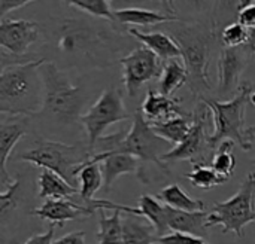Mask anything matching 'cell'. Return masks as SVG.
Returning <instances> with one entry per match:
<instances>
[{
  "mask_svg": "<svg viewBox=\"0 0 255 244\" xmlns=\"http://www.w3.org/2000/svg\"><path fill=\"white\" fill-rule=\"evenodd\" d=\"M42 27L45 61L58 69H103L112 66L124 49L123 34L87 18H51Z\"/></svg>",
  "mask_w": 255,
  "mask_h": 244,
  "instance_id": "obj_1",
  "label": "cell"
},
{
  "mask_svg": "<svg viewBox=\"0 0 255 244\" xmlns=\"http://www.w3.org/2000/svg\"><path fill=\"white\" fill-rule=\"evenodd\" d=\"M179 25L170 27L169 34L182 51V60L188 70V86L194 97L205 98L212 91L209 81V66L215 40L221 31L214 21H178Z\"/></svg>",
  "mask_w": 255,
  "mask_h": 244,
  "instance_id": "obj_2",
  "label": "cell"
},
{
  "mask_svg": "<svg viewBox=\"0 0 255 244\" xmlns=\"http://www.w3.org/2000/svg\"><path fill=\"white\" fill-rule=\"evenodd\" d=\"M43 81V104L36 115L42 122L55 128H75L84 116V107L90 94L82 85H73L64 70L54 63L45 61L40 66Z\"/></svg>",
  "mask_w": 255,
  "mask_h": 244,
  "instance_id": "obj_3",
  "label": "cell"
},
{
  "mask_svg": "<svg viewBox=\"0 0 255 244\" xmlns=\"http://www.w3.org/2000/svg\"><path fill=\"white\" fill-rule=\"evenodd\" d=\"M45 60H33L1 67L0 112L1 115L36 116L43 104V81L40 66Z\"/></svg>",
  "mask_w": 255,
  "mask_h": 244,
  "instance_id": "obj_4",
  "label": "cell"
},
{
  "mask_svg": "<svg viewBox=\"0 0 255 244\" xmlns=\"http://www.w3.org/2000/svg\"><path fill=\"white\" fill-rule=\"evenodd\" d=\"M253 91V83L245 81L241 83L239 92L227 101L208 97L200 98L211 109L214 116V131L209 137V145L214 151H217L218 145L224 140L239 143L244 151L253 149L255 143V125L248 127L245 121L247 106Z\"/></svg>",
  "mask_w": 255,
  "mask_h": 244,
  "instance_id": "obj_5",
  "label": "cell"
},
{
  "mask_svg": "<svg viewBox=\"0 0 255 244\" xmlns=\"http://www.w3.org/2000/svg\"><path fill=\"white\" fill-rule=\"evenodd\" d=\"M93 154L85 145H67L55 140L36 139L28 148L16 155L19 161L30 163L42 170H49L61 176L67 183L76 188V170L85 165Z\"/></svg>",
  "mask_w": 255,
  "mask_h": 244,
  "instance_id": "obj_6",
  "label": "cell"
},
{
  "mask_svg": "<svg viewBox=\"0 0 255 244\" xmlns=\"http://www.w3.org/2000/svg\"><path fill=\"white\" fill-rule=\"evenodd\" d=\"M255 224V171H251L242 182L239 191L227 201L215 203L208 213V230L221 227L223 234L233 233L244 237V228Z\"/></svg>",
  "mask_w": 255,
  "mask_h": 244,
  "instance_id": "obj_7",
  "label": "cell"
},
{
  "mask_svg": "<svg viewBox=\"0 0 255 244\" xmlns=\"http://www.w3.org/2000/svg\"><path fill=\"white\" fill-rule=\"evenodd\" d=\"M131 121V128L126 139L111 154H126L139 160L142 165L151 163L161 170H167V164L161 161V157L170 152L169 148L172 145L152 131L140 109L133 113Z\"/></svg>",
  "mask_w": 255,
  "mask_h": 244,
  "instance_id": "obj_8",
  "label": "cell"
},
{
  "mask_svg": "<svg viewBox=\"0 0 255 244\" xmlns=\"http://www.w3.org/2000/svg\"><path fill=\"white\" fill-rule=\"evenodd\" d=\"M128 113L121 91L117 86L105 88L99 98L93 103L87 113L81 118V124L87 133V146L93 154L96 143L103 137L108 127L117 122L131 119Z\"/></svg>",
  "mask_w": 255,
  "mask_h": 244,
  "instance_id": "obj_9",
  "label": "cell"
},
{
  "mask_svg": "<svg viewBox=\"0 0 255 244\" xmlns=\"http://www.w3.org/2000/svg\"><path fill=\"white\" fill-rule=\"evenodd\" d=\"M211 109L200 100L194 110L191 112V131L188 137L176 148H172L170 152L161 157L163 163L170 161H188L191 165L194 164H208L209 158H214L215 151L209 145V137L212 133L208 131V125L211 122Z\"/></svg>",
  "mask_w": 255,
  "mask_h": 244,
  "instance_id": "obj_10",
  "label": "cell"
},
{
  "mask_svg": "<svg viewBox=\"0 0 255 244\" xmlns=\"http://www.w3.org/2000/svg\"><path fill=\"white\" fill-rule=\"evenodd\" d=\"M123 66V82L127 94L134 97L143 83L161 78L164 70L163 60L146 46H137L120 58Z\"/></svg>",
  "mask_w": 255,
  "mask_h": 244,
  "instance_id": "obj_11",
  "label": "cell"
},
{
  "mask_svg": "<svg viewBox=\"0 0 255 244\" xmlns=\"http://www.w3.org/2000/svg\"><path fill=\"white\" fill-rule=\"evenodd\" d=\"M253 57V51L250 45H244L239 48H223L218 57V88L217 94L220 98H232L239 92L241 88V76L247 69L250 60Z\"/></svg>",
  "mask_w": 255,
  "mask_h": 244,
  "instance_id": "obj_12",
  "label": "cell"
},
{
  "mask_svg": "<svg viewBox=\"0 0 255 244\" xmlns=\"http://www.w3.org/2000/svg\"><path fill=\"white\" fill-rule=\"evenodd\" d=\"M40 34L42 27L34 21L7 18L0 21V46L9 55L27 58L28 49L37 43Z\"/></svg>",
  "mask_w": 255,
  "mask_h": 244,
  "instance_id": "obj_13",
  "label": "cell"
},
{
  "mask_svg": "<svg viewBox=\"0 0 255 244\" xmlns=\"http://www.w3.org/2000/svg\"><path fill=\"white\" fill-rule=\"evenodd\" d=\"M30 127V119L27 116H16L15 119H1L0 122V185L1 192L6 191L12 180L7 173V161L12 157V151L16 143L27 134Z\"/></svg>",
  "mask_w": 255,
  "mask_h": 244,
  "instance_id": "obj_14",
  "label": "cell"
},
{
  "mask_svg": "<svg viewBox=\"0 0 255 244\" xmlns=\"http://www.w3.org/2000/svg\"><path fill=\"white\" fill-rule=\"evenodd\" d=\"M94 213V209L73 203L72 200H46L39 209L30 212L33 216L60 227H63L67 221H82Z\"/></svg>",
  "mask_w": 255,
  "mask_h": 244,
  "instance_id": "obj_15",
  "label": "cell"
},
{
  "mask_svg": "<svg viewBox=\"0 0 255 244\" xmlns=\"http://www.w3.org/2000/svg\"><path fill=\"white\" fill-rule=\"evenodd\" d=\"M90 163H99L102 165L103 179H105V191L106 194L111 191L115 180L128 173H137L139 179H142V170L143 165L139 160L126 155V154H100L93 155L90 158Z\"/></svg>",
  "mask_w": 255,
  "mask_h": 244,
  "instance_id": "obj_16",
  "label": "cell"
},
{
  "mask_svg": "<svg viewBox=\"0 0 255 244\" xmlns=\"http://www.w3.org/2000/svg\"><path fill=\"white\" fill-rule=\"evenodd\" d=\"M140 110L148 122H164L179 116H191V113L184 112L178 98L163 95L154 89H148Z\"/></svg>",
  "mask_w": 255,
  "mask_h": 244,
  "instance_id": "obj_17",
  "label": "cell"
},
{
  "mask_svg": "<svg viewBox=\"0 0 255 244\" xmlns=\"http://www.w3.org/2000/svg\"><path fill=\"white\" fill-rule=\"evenodd\" d=\"M127 33L137 42H142L148 49L157 54L163 61L182 58V51L175 39L169 33L154 31V33H143L136 28H127Z\"/></svg>",
  "mask_w": 255,
  "mask_h": 244,
  "instance_id": "obj_18",
  "label": "cell"
},
{
  "mask_svg": "<svg viewBox=\"0 0 255 244\" xmlns=\"http://www.w3.org/2000/svg\"><path fill=\"white\" fill-rule=\"evenodd\" d=\"M167 212V227L172 233H182L196 237H206L208 234V213L206 212H181L166 206Z\"/></svg>",
  "mask_w": 255,
  "mask_h": 244,
  "instance_id": "obj_19",
  "label": "cell"
},
{
  "mask_svg": "<svg viewBox=\"0 0 255 244\" xmlns=\"http://www.w3.org/2000/svg\"><path fill=\"white\" fill-rule=\"evenodd\" d=\"M179 16L170 12H155L143 7H124L115 10V24L121 25H157L164 22H176Z\"/></svg>",
  "mask_w": 255,
  "mask_h": 244,
  "instance_id": "obj_20",
  "label": "cell"
},
{
  "mask_svg": "<svg viewBox=\"0 0 255 244\" xmlns=\"http://www.w3.org/2000/svg\"><path fill=\"white\" fill-rule=\"evenodd\" d=\"M124 244H158V236L149 221L137 215L123 216Z\"/></svg>",
  "mask_w": 255,
  "mask_h": 244,
  "instance_id": "obj_21",
  "label": "cell"
},
{
  "mask_svg": "<svg viewBox=\"0 0 255 244\" xmlns=\"http://www.w3.org/2000/svg\"><path fill=\"white\" fill-rule=\"evenodd\" d=\"M39 198L46 200H72L79 195V189L67 183L54 171L42 170L39 174Z\"/></svg>",
  "mask_w": 255,
  "mask_h": 244,
  "instance_id": "obj_22",
  "label": "cell"
},
{
  "mask_svg": "<svg viewBox=\"0 0 255 244\" xmlns=\"http://www.w3.org/2000/svg\"><path fill=\"white\" fill-rule=\"evenodd\" d=\"M78 180L81 183L79 198L84 206H90L96 198V192L105 185L102 165L99 163H87L76 170Z\"/></svg>",
  "mask_w": 255,
  "mask_h": 244,
  "instance_id": "obj_23",
  "label": "cell"
},
{
  "mask_svg": "<svg viewBox=\"0 0 255 244\" xmlns=\"http://www.w3.org/2000/svg\"><path fill=\"white\" fill-rule=\"evenodd\" d=\"M155 198L160 200L164 206H169V207H172L175 210L190 212V213L205 212V203L200 201V200L191 198L178 183L167 185L166 188H163L157 194Z\"/></svg>",
  "mask_w": 255,
  "mask_h": 244,
  "instance_id": "obj_24",
  "label": "cell"
},
{
  "mask_svg": "<svg viewBox=\"0 0 255 244\" xmlns=\"http://www.w3.org/2000/svg\"><path fill=\"white\" fill-rule=\"evenodd\" d=\"M190 119L191 116H179L164 122H148V124L158 137L164 139L173 148H176L188 137L191 131L193 122H190Z\"/></svg>",
  "mask_w": 255,
  "mask_h": 244,
  "instance_id": "obj_25",
  "label": "cell"
},
{
  "mask_svg": "<svg viewBox=\"0 0 255 244\" xmlns=\"http://www.w3.org/2000/svg\"><path fill=\"white\" fill-rule=\"evenodd\" d=\"M188 83V70L182 58L169 60L164 64V70L160 78V92L172 97L181 86Z\"/></svg>",
  "mask_w": 255,
  "mask_h": 244,
  "instance_id": "obj_26",
  "label": "cell"
},
{
  "mask_svg": "<svg viewBox=\"0 0 255 244\" xmlns=\"http://www.w3.org/2000/svg\"><path fill=\"white\" fill-rule=\"evenodd\" d=\"M25 200L22 189V179L18 176L13 179L10 186L0 194V225L4 230L7 222L22 209V203Z\"/></svg>",
  "mask_w": 255,
  "mask_h": 244,
  "instance_id": "obj_27",
  "label": "cell"
},
{
  "mask_svg": "<svg viewBox=\"0 0 255 244\" xmlns=\"http://www.w3.org/2000/svg\"><path fill=\"white\" fill-rule=\"evenodd\" d=\"M137 209L140 210V216L152 224L158 239L169 234L170 230L167 227V212L164 204H161L157 198L145 194L139 198Z\"/></svg>",
  "mask_w": 255,
  "mask_h": 244,
  "instance_id": "obj_28",
  "label": "cell"
},
{
  "mask_svg": "<svg viewBox=\"0 0 255 244\" xmlns=\"http://www.w3.org/2000/svg\"><path fill=\"white\" fill-rule=\"evenodd\" d=\"M97 240L99 244H124L121 210H114L112 216H106L105 210H99Z\"/></svg>",
  "mask_w": 255,
  "mask_h": 244,
  "instance_id": "obj_29",
  "label": "cell"
},
{
  "mask_svg": "<svg viewBox=\"0 0 255 244\" xmlns=\"http://www.w3.org/2000/svg\"><path fill=\"white\" fill-rule=\"evenodd\" d=\"M235 149V142L233 140H224L218 145L214 158L211 161V165L214 167V170L226 177L227 180L233 176L235 168H236V158L233 154Z\"/></svg>",
  "mask_w": 255,
  "mask_h": 244,
  "instance_id": "obj_30",
  "label": "cell"
},
{
  "mask_svg": "<svg viewBox=\"0 0 255 244\" xmlns=\"http://www.w3.org/2000/svg\"><path fill=\"white\" fill-rule=\"evenodd\" d=\"M185 177L191 182L193 186L199 189H212L227 182L226 177L220 176L211 164H194L193 170L185 174Z\"/></svg>",
  "mask_w": 255,
  "mask_h": 244,
  "instance_id": "obj_31",
  "label": "cell"
},
{
  "mask_svg": "<svg viewBox=\"0 0 255 244\" xmlns=\"http://www.w3.org/2000/svg\"><path fill=\"white\" fill-rule=\"evenodd\" d=\"M69 6L85 12L94 18H102L109 22L115 24V10L111 6V1L106 0H73V1H66Z\"/></svg>",
  "mask_w": 255,
  "mask_h": 244,
  "instance_id": "obj_32",
  "label": "cell"
},
{
  "mask_svg": "<svg viewBox=\"0 0 255 244\" xmlns=\"http://www.w3.org/2000/svg\"><path fill=\"white\" fill-rule=\"evenodd\" d=\"M251 30L239 21L227 24L220 34V42L224 48H239L250 43Z\"/></svg>",
  "mask_w": 255,
  "mask_h": 244,
  "instance_id": "obj_33",
  "label": "cell"
},
{
  "mask_svg": "<svg viewBox=\"0 0 255 244\" xmlns=\"http://www.w3.org/2000/svg\"><path fill=\"white\" fill-rule=\"evenodd\" d=\"M238 21L250 30L255 28V1H241L238 6Z\"/></svg>",
  "mask_w": 255,
  "mask_h": 244,
  "instance_id": "obj_34",
  "label": "cell"
},
{
  "mask_svg": "<svg viewBox=\"0 0 255 244\" xmlns=\"http://www.w3.org/2000/svg\"><path fill=\"white\" fill-rule=\"evenodd\" d=\"M158 244H208L203 239L182 234V233H170L161 239H158Z\"/></svg>",
  "mask_w": 255,
  "mask_h": 244,
  "instance_id": "obj_35",
  "label": "cell"
},
{
  "mask_svg": "<svg viewBox=\"0 0 255 244\" xmlns=\"http://www.w3.org/2000/svg\"><path fill=\"white\" fill-rule=\"evenodd\" d=\"M30 3H33V1H30V0H0V21L6 19V16L10 10L27 6Z\"/></svg>",
  "mask_w": 255,
  "mask_h": 244,
  "instance_id": "obj_36",
  "label": "cell"
},
{
  "mask_svg": "<svg viewBox=\"0 0 255 244\" xmlns=\"http://www.w3.org/2000/svg\"><path fill=\"white\" fill-rule=\"evenodd\" d=\"M55 224H51L49 228L42 233V234H36L33 237H30L24 244H52L54 243V234H55Z\"/></svg>",
  "mask_w": 255,
  "mask_h": 244,
  "instance_id": "obj_37",
  "label": "cell"
},
{
  "mask_svg": "<svg viewBox=\"0 0 255 244\" xmlns=\"http://www.w3.org/2000/svg\"><path fill=\"white\" fill-rule=\"evenodd\" d=\"M85 239H87L85 231H75L60 237L58 240H54L52 244H87Z\"/></svg>",
  "mask_w": 255,
  "mask_h": 244,
  "instance_id": "obj_38",
  "label": "cell"
},
{
  "mask_svg": "<svg viewBox=\"0 0 255 244\" xmlns=\"http://www.w3.org/2000/svg\"><path fill=\"white\" fill-rule=\"evenodd\" d=\"M250 48H251V51H253V54H255V28L251 30V37H250Z\"/></svg>",
  "mask_w": 255,
  "mask_h": 244,
  "instance_id": "obj_39",
  "label": "cell"
},
{
  "mask_svg": "<svg viewBox=\"0 0 255 244\" xmlns=\"http://www.w3.org/2000/svg\"><path fill=\"white\" fill-rule=\"evenodd\" d=\"M250 103L255 107V89L251 92V95H250Z\"/></svg>",
  "mask_w": 255,
  "mask_h": 244,
  "instance_id": "obj_40",
  "label": "cell"
}]
</instances>
